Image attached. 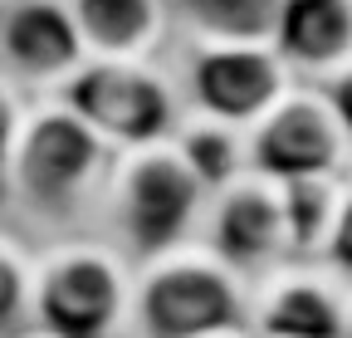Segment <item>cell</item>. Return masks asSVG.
Listing matches in <instances>:
<instances>
[{
    "label": "cell",
    "instance_id": "obj_1",
    "mask_svg": "<svg viewBox=\"0 0 352 338\" xmlns=\"http://www.w3.org/2000/svg\"><path fill=\"white\" fill-rule=\"evenodd\" d=\"M0 162L10 177L15 231H25L30 240L94 231L113 147L59 94H39L25 103L20 128Z\"/></svg>",
    "mask_w": 352,
    "mask_h": 338
},
{
    "label": "cell",
    "instance_id": "obj_2",
    "mask_svg": "<svg viewBox=\"0 0 352 338\" xmlns=\"http://www.w3.org/2000/svg\"><path fill=\"white\" fill-rule=\"evenodd\" d=\"M206 196H210L206 182L171 142V133L138 147H118L98 191L94 231L138 265L157 250L196 235Z\"/></svg>",
    "mask_w": 352,
    "mask_h": 338
},
{
    "label": "cell",
    "instance_id": "obj_3",
    "mask_svg": "<svg viewBox=\"0 0 352 338\" xmlns=\"http://www.w3.org/2000/svg\"><path fill=\"white\" fill-rule=\"evenodd\" d=\"M245 304L250 279L191 235L132 265L127 338H201L210 328L245 324Z\"/></svg>",
    "mask_w": 352,
    "mask_h": 338
},
{
    "label": "cell",
    "instance_id": "obj_4",
    "mask_svg": "<svg viewBox=\"0 0 352 338\" xmlns=\"http://www.w3.org/2000/svg\"><path fill=\"white\" fill-rule=\"evenodd\" d=\"M132 314V260L98 231L39 240L30 319L69 338H127Z\"/></svg>",
    "mask_w": 352,
    "mask_h": 338
},
{
    "label": "cell",
    "instance_id": "obj_5",
    "mask_svg": "<svg viewBox=\"0 0 352 338\" xmlns=\"http://www.w3.org/2000/svg\"><path fill=\"white\" fill-rule=\"evenodd\" d=\"M59 98L94 128L113 152L166 138L182 118V89L162 59H83Z\"/></svg>",
    "mask_w": 352,
    "mask_h": 338
},
{
    "label": "cell",
    "instance_id": "obj_6",
    "mask_svg": "<svg viewBox=\"0 0 352 338\" xmlns=\"http://www.w3.org/2000/svg\"><path fill=\"white\" fill-rule=\"evenodd\" d=\"M250 167L274 182L352 172V138L338 108L328 103L323 83H289V89L245 128Z\"/></svg>",
    "mask_w": 352,
    "mask_h": 338
},
{
    "label": "cell",
    "instance_id": "obj_7",
    "mask_svg": "<svg viewBox=\"0 0 352 338\" xmlns=\"http://www.w3.org/2000/svg\"><path fill=\"white\" fill-rule=\"evenodd\" d=\"M166 64L182 89V108L235 128H250L294 83L274 45H176L171 39Z\"/></svg>",
    "mask_w": 352,
    "mask_h": 338
},
{
    "label": "cell",
    "instance_id": "obj_8",
    "mask_svg": "<svg viewBox=\"0 0 352 338\" xmlns=\"http://www.w3.org/2000/svg\"><path fill=\"white\" fill-rule=\"evenodd\" d=\"M245 324L259 338H347L352 284L323 260H279L250 279Z\"/></svg>",
    "mask_w": 352,
    "mask_h": 338
},
{
    "label": "cell",
    "instance_id": "obj_9",
    "mask_svg": "<svg viewBox=\"0 0 352 338\" xmlns=\"http://www.w3.org/2000/svg\"><path fill=\"white\" fill-rule=\"evenodd\" d=\"M196 240L210 245L230 270H240L245 279L264 275L270 265L289 260V235H284V201H279V182L245 167L230 182H220L206 196Z\"/></svg>",
    "mask_w": 352,
    "mask_h": 338
},
{
    "label": "cell",
    "instance_id": "obj_10",
    "mask_svg": "<svg viewBox=\"0 0 352 338\" xmlns=\"http://www.w3.org/2000/svg\"><path fill=\"white\" fill-rule=\"evenodd\" d=\"M83 59L69 0H0V69L25 98L59 94Z\"/></svg>",
    "mask_w": 352,
    "mask_h": 338
},
{
    "label": "cell",
    "instance_id": "obj_11",
    "mask_svg": "<svg viewBox=\"0 0 352 338\" xmlns=\"http://www.w3.org/2000/svg\"><path fill=\"white\" fill-rule=\"evenodd\" d=\"M274 50L298 83H328L352 64V0H284Z\"/></svg>",
    "mask_w": 352,
    "mask_h": 338
},
{
    "label": "cell",
    "instance_id": "obj_12",
    "mask_svg": "<svg viewBox=\"0 0 352 338\" xmlns=\"http://www.w3.org/2000/svg\"><path fill=\"white\" fill-rule=\"evenodd\" d=\"M88 59H162L171 50V0H69Z\"/></svg>",
    "mask_w": 352,
    "mask_h": 338
},
{
    "label": "cell",
    "instance_id": "obj_13",
    "mask_svg": "<svg viewBox=\"0 0 352 338\" xmlns=\"http://www.w3.org/2000/svg\"><path fill=\"white\" fill-rule=\"evenodd\" d=\"M284 0H171L176 45H274Z\"/></svg>",
    "mask_w": 352,
    "mask_h": 338
},
{
    "label": "cell",
    "instance_id": "obj_14",
    "mask_svg": "<svg viewBox=\"0 0 352 338\" xmlns=\"http://www.w3.org/2000/svg\"><path fill=\"white\" fill-rule=\"evenodd\" d=\"M342 177H347V172L289 177V182H279L289 255H298V260H323V245H328V235H333L338 201H342Z\"/></svg>",
    "mask_w": 352,
    "mask_h": 338
},
{
    "label": "cell",
    "instance_id": "obj_15",
    "mask_svg": "<svg viewBox=\"0 0 352 338\" xmlns=\"http://www.w3.org/2000/svg\"><path fill=\"white\" fill-rule=\"evenodd\" d=\"M171 142L182 147V157L196 167V177L206 182V191H215L220 182H230L235 172L250 167L245 128L206 118V113H191V108H182V118H176V128H171Z\"/></svg>",
    "mask_w": 352,
    "mask_h": 338
},
{
    "label": "cell",
    "instance_id": "obj_16",
    "mask_svg": "<svg viewBox=\"0 0 352 338\" xmlns=\"http://www.w3.org/2000/svg\"><path fill=\"white\" fill-rule=\"evenodd\" d=\"M34 284V240L15 226H0V333L30 319Z\"/></svg>",
    "mask_w": 352,
    "mask_h": 338
},
{
    "label": "cell",
    "instance_id": "obj_17",
    "mask_svg": "<svg viewBox=\"0 0 352 338\" xmlns=\"http://www.w3.org/2000/svg\"><path fill=\"white\" fill-rule=\"evenodd\" d=\"M323 265L338 270V275L352 284V172L342 177V201H338L333 235H328V245H323Z\"/></svg>",
    "mask_w": 352,
    "mask_h": 338
},
{
    "label": "cell",
    "instance_id": "obj_18",
    "mask_svg": "<svg viewBox=\"0 0 352 338\" xmlns=\"http://www.w3.org/2000/svg\"><path fill=\"white\" fill-rule=\"evenodd\" d=\"M25 94L15 89V83L6 78V69H0V157H6V147H10V138H15V128H20V113H25Z\"/></svg>",
    "mask_w": 352,
    "mask_h": 338
},
{
    "label": "cell",
    "instance_id": "obj_19",
    "mask_svg": "<svg viewBox=\"0 0 352 338\" xmlns=\"http://www.w3.org/2000/svg\"><path fill=\"white\" fill-rule=\"evenodd\" d=\"M323 94H328V103L338 108L342 128H347V138H352V64H347L342 74H333V78L323 83Z\"/></svg>",
    "mask_w": 352,
    "mask_h": 338
},
{
    "label": "cell",
    "instance_id": "obj_20",
    "mask_svg": "<svg viewBox=\"0 0 352 338\" xmlns=\"http://www.w3.org/2000/svg\"><path fill=\"white\" fill-rule=\"evenodd\" d=\"M0 338H69V333H59V328H50V324H39V319H25V324H15V328H6Z\"/></svg>",
    "mask_w": 352,
    "mask_h": 338
},
{
    "label": "cell",
    "instance_id": "obj_21",
    "mask_svg": "<svg viewBox=\"0 0 352 338\" xmlns=\"http://www.w3.org/2000/svg\"><path fill=\"white\" fill-rule=\"evenodd\" d=\"M0 226H15V211H10V177H6V162H0Z\"/></svg>",
    "mask_w": 352,
    "mask_h": 338
},
{
    "label": "cell",
    "instance_id": "obj_22",
    "mask_svg": "<svg viewBox=\"0 0 352 338\" xmlns=\"http://www.w3.org/2000/svg\"><path fill=\"white\" fill-rule=\"evenodd\" d=\"M201 338H259L250 324H226V328H210V333H201Z\"/></svg>",
    "mask_w": 352,
    "mask_h": 338
},
{
    "label": "cell",
    "instance_id": "obj_23",
    "mask_svg": "<svg viewBox=\"0 0 352 338\" xmlns=\"http://www.w3.org/2000/svg\"><path fill=\"white\" fill-rule=\"evenodd\" d=\"M347 338H352V333H347Z\"/></svg>",
    "mask_w": 352,
    "mask_h": 338
}]
</instances>
